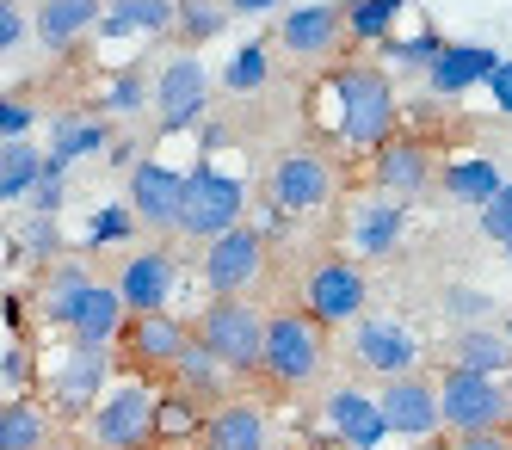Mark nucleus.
Segmentation results:
<instances>
[{
	"instance_id": "473e14b6",
	"label": "nucleus",
	"mask_w": 512,
	"mask_h": 450,
	"mask_svg": "<svg viewBox=\"0 0 512 450\" xmlns=\"http://www.w3.org/2000/svg\"><path fill=\"white\" fill-rule=\"evenodd\" d=\"M401 13H408L401 0H346V31L358 37V44H389Z\"/></svg>"
},
{
	"instance_id": "6ab92c4d",
	"label": "nucleus",
	"mask_w": 512,
	"mask_h": 450,
	"mask_svg": "<svg viewBox=\"0 0 512 450\" xmlns=\"http://www.w3.org/2000/svg\"><path fill=\"white\" fill-rule=\"evenodd\" d=\"M198 450H266V407L229 395L223 407H210L198 420Z\"/></svg>"
},
{
	"instance_id": "f704fd0d",
	"label": "nucleus",
	"mask_w": 512,
	"mask_h": 450,
	"mask_svg": "<svg viewBox=\"0 0 512 450\" xmlns=\"http://www.w3.org/2000/svg\"><path fill=\"white\" fill-rule=\"evenodd\" d=\"M130 229H136V210L130 204H105L93 216V229H87V247H118V241H130Z\"/></svg>"
},
{
	"instance_id": "393cba45",
	"label": "nucleus",
	"mask_w": 512,
	"mask_h": 450,
	"mask_svg": "<svg viewBox=\"0 0 512 450\" xmlns=\"http://www.w3.org/2000/svg\"><path fill=\"white\" fill-rule=\"evenodd\" d=\"M229 377H235V370L216 358L210 346L192 340V352L179 358V370H173V389L192 395V401H204V407H223V401H229Z\"/></svg>"
},
{
	"instance_id": "603ef678",
	"label": "nucleus",
	"mask_w": 512,
	"mask_h": 450,
	"mask_svg": "<svg viewBox=\"0 0 512 450\" xmlns=\"http://www.w3.org/2000/svg\"><path fill=\"white\" fill-rule=\"evenodd\" d=\"M506 272H512V247H506Z\"/></svg>"
},
{
	"instance_id": "0eeeda50",
	"label": "nucleus",
	"mask_w": 512,
	"mask_h": 450,
	"mask_svg": "<svg viewBox=\"0 0 512 450\" xmlns=\"http://www.w3.org/2000/svg\"><path fill=\"white\" fill-rule=\"evenodd\" d=\"M241 216H247V185L229 179V173H216V167H192L186 173V222H179V235L186 241H223L241 229Z\"/></svg>"
},
{
	"instance_id": "a878e982",
	"label": "nucleus",
	"mask_w": 512,
	"mask_h": 450,
	"mask_svg": "<svg viewBox=\"0 0 512 450\" xmlns=\"http://www.w3.org/2000/svg\"><path fill=\"white\" fill-rule=\"evenodd\" d=\"M179 25V0H112L105 13V37H167Z\"/></svg>"
},
{
	"instance_id": "a18cd8bd",
	"label": "nucleus",
	"mask_w": 512,
	"mask_h": 450,
	"mask_svg": "<svg viewBox=\"0 0 512 450\" xmlns=\"http://www.w3.org/2000/svg\"><path fill=\"white\" fill-rule=\"evenodd\" d=\"M278 7V0H229V13L241 19V13H272Z\"/></svg>"
},
{
	"instance_id": "7c9ffc66",
	"label": "nucleus",
	"mask_w": 512,
	"mask_h": 450,
	"mask_svg": "<svg viewBox=\"0 0 512 450\" xmlns=\"http://www.w3.org/2000/svg\"><path fill=\"white\" fill-rule=\"evenodd\" d=\"M44 185V155L31 142H0V198L25 204L31 192Z\"/></svg>"
},
{
	"instance_id": "f3484780",
	"label": "nucleus",
	"mask_w": 512,
	"mask_h": 450,
	"mask_svg": "<svg viewBox=\"0 0 512 450\" xmlns=\"http://www.w3.org/2000/svg\"><path fill=\"white\" fill-rule=\"evenodd\" d=\"M321 420H327V432H334L340 450H377L389 438L383 401L364 395V389H334V395H327V407H321Z\"/></svg>"
},
{
	"instance_id": "6e6552de",
	"label": "nucleus",
	"mask_w": 512,
	"mask_h": 450,
	"mask_svg": "<svg viewBox=\"0 0 512 450\" xmlns=\"http://www.w3.org/2000/svg\"><path fill=\"white\" fill-rule=\"evenodd\" d=\"M364 303H371V284H364L358 259L327 253V259L309 266V278H303V315L309 321H321V327H358Z\"/></svg>"
},
{
	"instance_id": "f03ea898",
	"label": "nucleus",
	"mask_w": 512,
	"mask_h": 450,
	"mask_svg": "<svg viewBox=\"0 0 512 450\" xmlns=\"http://www.w3.org/2000/svg\"><path fill=\"white\" fill-rule=\"evenodd\" d=\"M395 118H401V105H395V87L383 68L352 62L334 74V130L346 148H383L395 136Z\"/></svg>"
},
{
	"instance_id": "c03bdc74",
	"label": "nucleus",
	"mask_w": 512,
	"mask_h": 450,
	"mask_svg": "<svg viewBox=\"0 0 512 450\" xmlns=\"http://www.w3.org/2000/svg\"><path fill=\"white\" fill-rule=\"evenodd\" d=\"M457 450H512V432H469L457 438Z\"/></svg>"
},
{
	"instance_id": "4c0bfd02",
	"label": "nucleus",
	"mask_w": 512,
	"mask_h": 450,
	"mask_svg": "<svg viewBox=\"0 0 512 450\" xmlns=\"http://www.w3.org/2000/svg\"><path fill=\"white\" fill-rule=\"evenodd\" d=\"M482 235H488L494 247H512V179H506V192L482 210Z\"/></svg>"
},
{
	"instance_id": "b1692460",
	"label": "nucleus",
	"mask_w": 512,
	"mask_h": 450,
	"mask_svg": "<svg viewBox=\"0 0 512 450\" xmlns=\"http://www.w3.org/2000/svg\"><path fill=\"white\" fill-rule=\"evenodd\" d=\"M371 179H377V192H389V198H414L420 185L432 179V155L420 142H383Z\"/></svg>"
},
{
	"instance_id": "c85d7f7f",
	"label": "nucleus",
	"mask_w": 512,
	"mask_h": 450,
	"mask_svg": "<svg viewBox=\"0 0 512 450\" xmlns=\"http://www.w3.org/2000/svg\"><path fill=\"white\" fill-rule=\"evenodd\" d=\"M445 192H451L457 204H469V210H488V204L506 192V179H500V167H494L488 155H463V161L445 167Z\"/></svg>"
},
{
	"instance_id": "3c124183",
	"label": "nucleus",
	"mask_w": 512,
	"mask_h": 450,
	"mask_svg": "<svg viewBox=\"0 0 512 450\" xmlns=\"http://www.w3.org/2000/svg\"><path fill=\"white\" fill-rule=\"evenodd\" d=\"M506 401H512V370H506Z\"/></svg>"
},
{
	"instance_id": "4468645a",
	"label": "nucleus",
	"mask_w": 512,
	"mask_h": 450,
	"mask_svg": "<svg viewBox=\"0 0 512 450\" xmlns=\"http://www.w3.org/2000/svg\"><path fill=\"white\" fill-rule=\"evenodd\" d=\"M383 420H389V432L395 438H414V444H432V432L445 426V414H438V383L432 377H389L383 383Z\"/></svg>"
},
{
	"instance_id": "58836bf2",
	"label": "nucleus",
	"mask_w": 512,
	"mask_h": 450,
	"mask_svg": "<svg viewBox=\"0 0 512 450\" xmlns=\"http://www.w3.org/2000/svg\"><path fill=\"white\" fill-rule=\"evenodd\" d=\"M31 118H38V111H31L19 93H7V99H0V136H7V142H25Z\"/></svg>"
},
{
	"instance_id": "aec40b11",
	"label": "nucleus",
	"mask_w": 512,
	"mask_h": 450,
	"mask_svg": "<svg viewBox=\"0 0 512 450\" xmlns=\"http://www.w3.org/2000/svg\"><path fill=\"white\" fill-rule=\"evenodd\" d=\"M105 377H112V352H93V346H75L56 370H50V395L75 414V407H99L105 395Z\"/></svg>"
},
{
	"instance_id": "cd10ccee",
	"label": "nucleus",
	"mask_w": 512,
	"mask_h": 450,
	"mask_svg": "<svg viewBox=\"0 0 512 450\" xmlns=\"http://www.w3.org/2000/svg\"><path fill=\"white\" fill-rule=\"evenodd\" d=\"M105 148H112V124H105V118H93V124L62 118V124H56V142H50V155H44V167L62 179L81 155H105Z\"/></svg>"
},
{
	"instance_id": "ea45409f",
	"label": "nucleus",
	"mask_w": 512,
	"mask_h": 450,
	"mask_svg": "<svg viewBox=\"0 0 512 450\" xmlns=\"http://www.w3.org/2000/svg\"><path fill=\"white\" fill-rule=\"evenodd\" d=\"M25 370H31V352H25V340H13L7 346V401L25 395Z\"/></svg>"
},
{
	"instance_id": "e433bc0d",
	"label": "nucleus",
	"mask_w": 512,
	"mask_h": 450,
	"mask_svg": "<svg viewBox=\"0 0 512 450\" xmlns=\"http://www.w3.org/2000/svg\"><path fill=\"white\" fill-rule=\"evenodd\" d=\"M99 105H105V111H142V105H149V74H142V68H124L118 81L105 87Z\"/></svg>"
},
{
	"instance_id": "39448f33",
	"label": "nucleus",
	"mask_w": 512,
	"mask_h": 450,
	"mask_svg": "<svg viewBox=\"0 0 512 450\" xmlns=\"http://www.w3.org/2000/svg\"><path fill=\"white\" fill-rule=\"evenodd\" d=\"M321 321H309L303 309H284V315H272V327H266V358H260V377L272 383V389H303V383H315L321 377V358H327V346H321Z\"/></svg>"
},
{
	"instance_id": "7ed1b4c3",
	"label": "nucleus",
	"mask_w": 512,
	"mask_h": 450,
	"mask_svg": "<svg viewBox=\"0 0 512 450\" xmlns=\"http://www.w3.org/2000/svg\"><path fill=\"white\" fill-rule=\"evenodd\" d=\"M161 414H167V395L155 389V377H124L87 414V438L93 450H149L161 438Z\"/></svg>"
},
{
	"instance_id": "9d476101",
	"label": "nucleus",
	"mask_w": 512,
	"mask_h": 450,
	"mask_svg": "<svg viewBox=\"0 0 512 450\" xmlns=\"http://www.w3.org/2000/svg\"><path fill=\"white\" fill-rule=\"evenodd\" d=\"M352 364L358 370H371V377H414L420 370V340H414V327L408 321H395V315H364L352 327Z\"/></svg>"
},
{
	"instance_id": "2eb2a0df",
	"label": "nucleus",
	"mask_w": 512,
	"mask_h": 450,
	"mask_svg": "<svg viewBox=\"0 0 512 450\" xmlns=\"http://www.w3.org/2000/svg\"><path fill=\"white\" fill-rule=\"evenodd\" d=\"M266 192H272L278 210H321L327 198H334V167H327L321 155H309V148H284V155L272 161Z\"/></svg>"
},
{
	"instance_id": "423d86ee",
	"label": "nucleus",
	"mask_w": 512,
	"mask_h": 450,
	"mask_svg": "<svg viewBox=\"0 0 512 450\" xmlns=\"http://www.w3.org/2000/svg\"><path fill=\"white\" fill-rule=\"evenodd\" d=\"M438 414H445V432H457V438H469V432H506L512 426L506 377L445 370V383H438Z\"/></svg>"
},
{
	"instance_id": "de8ad7c7",
	"label": "nucleus",
	"mask_w": 512,
	"mask_h": 450,
	"mask_svg": "<svg viewBox=\"0 0 512 450\" xmlns=\"http://www.w3.org/2000/svg\"><path fill=\"white\" fill-rule=\"evenodd\" d=\"M500 333H506V346H512V315H506V327H500Z\"/></svg>"
},
{
	"instance_id": "8fccbe9b",
	"label": "nucleus",
	"mask_w": 512,
	"mask_h": 450,
	"mask_svg": "<svg viewBox=\"0 0 512 450\" xmlns=\"http://www.w3.org/2000/svg\"><path fill=\"white\" fill-rule=\"evenodd\" d=\"M420 450H457V444H420Z\"/></svg>"
},
{
	"instance_id": "f8f14e48",
	"label": "nucleus",
	"mask_w": 512,
	"mask_h": 450,
	"mask_svg": "<svg viewBox=\"0 0 512 450\" xmlns=\"http://www.w3.org/2000/svg\"><path fill=\"white\" fill-rule=\"evenodd\" d=\"M260 272H266V235L247 229V222L235 235L204 247V290L210 296H247L253 284H260Z\"/></svg>"
},
{
	"instance_id": "20e7f679",
	"label": "nucleus",
	"mask_w": 512,
	"mask_h": 450,
	"mask_svg": "<svg viewBox=\"0 0 512 450\" xmlns=\"http://www.w3.org/2000/svg\"><path fill=\"white\" fill-rule=\"evenodd\" d=\"M266 327H272V315L253 296H210L198 315V346H210L235 377H253L266 358Z\"/></svg>"
},
{
	"instance_id": "49530a36",
	"label": "nucleus",
	"mask_w": 512,
	"mask_h": 450,
	"mask_svg": "<svg viewBox=\"0 0 512 450\" xmlns=\"http://www.w3.org/2000/svg\"><path fill=\"white\" fill-rule=\"evenodd\" d=\"M50 450H93V444H50Z\"/></svg>"
},
{
	"instance_id": "5701e85b",
	"label": "nucleus",
	"mask_w": 512,
	"mask_h": 450,
	"mask_svg": "<svg viewBox=\"0 0 512 450\" xmlns=\"http://www.w3.org/2000/svg\"><path fill=\"white\" fill-rule=\"evenodd\" d=\"M401 235H408V210H401V198L377 192V198H364V204L352 210V247H358L364 259L395 253V247H401Z\"/></svg>"
},
{
	"instance_id": "79ce46f5",
	"label": "nucleus",
	"mask_w": 512,
	"mask_h": 450,
	"mask_svg": "<svg viewBox=\"0 0 512 450\" xmlns=\"http://www.w3.org/2000/svg\"><path fill=\"white\" fill-rule=\"evenodd\" d=\"M25 44V7H0V50Z\"/></svg>"
},
{
	"instance_id": "bb28decb",
	"label": "nucleus",
	"mask_w": 512,
	"mask_h": 450,
	"mask_svg": "<svg viewBox=\"0 0 512 450\" xmlns=\"http://www.w3.org/2000/svg\"><path fill=\"white\" fill-rule=\"evenodd\" d=\"M451 370H475V377H506L512 370V346L500 327H463L451 346Z\"/></svg>"
},
{
	"instance_id": "9b49d317",
	"label": "nucleus",
	"mask_w": 512,
	"mask_h": 450,
	"mask_svg": "<svg viewBox=\"0 0 512 450\" xmlns=\"http://www.w3.org/2000/svg\"><path fill=\"white\" fill-rule=\"evenodd\" d=\"M204 99H210V68L198 62V50H179L161 62L155 74V111H161V130H192L204 118Z\"/></svg>"
},
{
	"instance_id": "c9c22d12",
	"label": "nucleus",
	"mask_w": 512,
	"mask_h": 450,
	"mask_svg": "<svg viewBox=\"0 0 512 450\" xmlns=\"http://www.w3.org/2000/svg\"><path fill=\"white\" fill-rule=\"evenodd\" d=\"M383 50H389V62H395V68H432V62H438V50H445V37L420 31V37H401V44L389 37Z\"/></svg>"
},
{
	"instance_id": "a211bd4d",
	"label": "nucleus",
	"mask_w": 512,
	"mask_h": 450,
	"mask_svg": "<svg viewBox=\"0 0 512 450\" xmlns=\"http://www.w3.org/2000/svg\"><path fill=\"white\" fill-rule=\"evenodd\" d=\"M173 284H179V259H173L167 247H142L136 259H124V272H118V296L130 303V315L167 309Z\"/></svg>"
},
{
	"instance_id": "a19ab883",
	"label": "nucleus",
	"mask_w": 512,
	"mask_h": 450,
	"mask_svg": "<svg viewBox=\"0 0 512 450\" xmlns=\"http://www.w3.org/2000/svg\"><path fill=\"white\" fill-rule=\"evenodd\" d=\"M488 99H494L500 118H512V62H500V68L488 74Z\"/></svg>"
},
{
	"instance_id": "4be33fe9",
	"label": "nucleus",
	"mask_w": 512,
	"mask_h": 450,
	"mask_svg": "<svg viewBox=\"0 0 512 450\" xmlns=\"http://www.w3.org/2000/svg\"><path fill=\"white\" fill-rule=\"evenodd\" d=\"M112 0H38V44L44 50H75L93 25H105Z\"/></svg>"
},
{
	"instance_id": "72a5a7b5",
	"label": "nucleus",
	"mask_w": 512,
	"mask_h": 450,
	"mask_svg": "<svg viewBox=\"0 0 512 450\" xmlns=\"http://www.w3.org/2000/svg\"><path fill=\"white\" fill-rule=\"evenodd\" d=\"M266 81H272L266 44H241V50L229 56V68H223V87H229V93H260Z\"/></svg>"
},
{
	"instance_id": "ddd939ff",
	"label": "nucleus",
	"mask_w": 512,
	"mask_h": 450,
	"mask_svg": "<svg viewBox=\"0 0 512 450\" xmlns=\"http://www.w3.org/2000/svg\"><path fill=\"white\" fill-rule=\"evenodd\" d=\"M130 210L142 229L179 235V222H186V173H173L161 161H136L130 167Z\"/></svg>"
},
{
	"instance_id": "412c9836",
	"label": "nucleus",
	"mask_w": 512,
	"mask_h": 450,
	"mask_svg": "<svg viewBox=\"0 0 512 450\" xmlns=\"http://www.w3.org/2000/svg\"><path fill=\"white\" fill-rule=\"evenodd\" d=\"M506 56H494L488 44H445L438 50V62L426 68V87L438 93V99H457V93H469V87H488V74L500 68Z\"/></svg>"
},
{
	"instance_id": "2f4dec72",
	"label": "nucleus",
	"mask_w": 512,
	"mask_h": 450,
	"mask_svg": "<svg viewBox=\"0 0 512 450\" xmlns=\"http://www.w3.org/2000/svg\"><path fill=\"white\" fill-rule=\"evenodd\" d=\"M229 0H179V44H186V50H204L210 44V37H223L229 31Z\"/></svg>"
},
{
	"instance_id": "09e8293b",
	"label": "nucleus",
	"mask_w": 512,
	"mask_h": 450,
	"mask_svg": "<svg viewBox=\"0 0 512 450\" xmlns=\"http://www.w3.org/2000/svg\"><path fill=\"white\" fill-rule=\"evenodd\" d=\"M266 450H303V444H266Z\"/></svg>"
},
{
	"instance_id": "c756f323",
	"label": "nucleus",
	"mask_w": 512,
	"mask_h": 450,
	"mask_svg": "<svg viewBox=\"0 0 512 450\" xmlns=\"http://www.w3.org/2000/svg\"><path fill=\"white\" fill-rule=\"evenodd\" d=\"M0 450H50V414L31 395L0 407Z\"/></svg>"
},
{
	"instance_id": "1a4fd4ad",
	"label": "nucleus",
	"mask_w": 512,
	"mask_h": 450,
	"mask_svg": "<svg viewBox=\"0 0 512 450\" xmlns=\"http://www.w3.org/2000/svg\"><path fill=\"white\" fill-rule=\"evenodd\" d=\"M186 352H192V327L173 321L167 309H155V315H130L124 340H118V358L136 370V377H173Z\"/></svg>"
},
{
	"instance_id": "f257e3e1",
	"label": "nucleus",
	"mask_w": 512,
	"mask_h": 450,
	"mask_svg": "<svg viewBox=\"0 0 512 450\" xmlns=\"http://www.w3.org/2000/svg\"><path fill=\"white\" fill-rule=\"evenodd\" d=\"M38 315L50 327H62L75 346H93V352H112L130 327V303L118 296V284H99L81 259H62V266L44 272Z\"/></svg>"
},
{
	"instance_id": "dca6fc26",
	"label": "nucleus",
	"mask_w": 512,
	"mask_h": 450,
	"mask_svg": "<svg viewBox=\"0 0 512 450\" xmlns=\"http://www.w3.org/2000/svg\"><path fill=\"white\" fill-rule=\"evenodd\" d=\"M346 37H352V31H346V7H334V0H315V7L278 13V44H284L290 56L321 62V56H334Z\"/></svg>"
},
{
	"instance_id": "37998d69",
	"label": "nucleus",
	"mask_w": 512,
	"mask_h": 450,
	"mask_svg": "<svg viewBox=\"0 0 512 450\" xmlns=\"http://www.w3.org/2000/svg\"><path fill=\"white\" fill-rule=\"evenodd\" d=\"M445 303H457V315H469V321H482L494 303H488V296H475V290H445Z\"/></svg>"
}]
</instances>
